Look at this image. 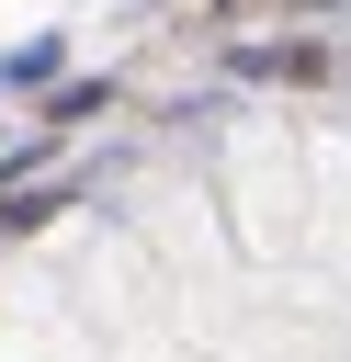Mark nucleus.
Wrapping results in <instances>:
<instances>
[{
    "label": "nucleus",
    "instance_id": "1",
    "mask_svg": "<svg viewBox=\"0 0 351 362\" xmlns=\"http://www.w3.org/2000/svg\"><path fill=\"white\" fill-rule=\"evenodd\" d=\"M238 68H249V79H317V45H249Z\"/></svg>",
    "mask_w": 351,
    "mask_h": 362
}]
</instances>
